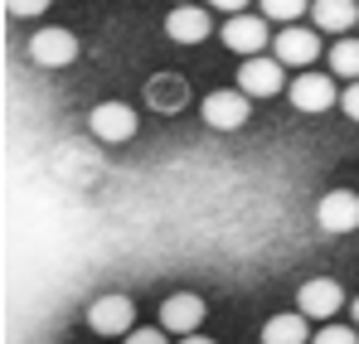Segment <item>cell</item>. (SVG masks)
<instances>
[{
  "label": "cell",
  "mask_w": 359,
  "mask_h": 344,
  "mask_svg": "<svg viewBox=\"0 0 359 344\" xmlns=\"http://www.w3.org/2000/svg\"><path fill=\"white\" fill-rule=\"evenodd\" d=\"M287 97L292 107L306 116H320L330 107H340V88H335V73H316V68H301V78L287 83Z\"/></svg>",
  "instance_id": "1"
},
{
  "label": "cell",
  "mask_w": 359,
  "mask_h": 344,
  "mask_svg": "<svg viewBox=\"0 0 359 344\" xmlns=\"http://www.w3.org/2000/svg\"><path fill=\"white\" fill-rule=\"evenodd\" d=\"M88 330L93 335H131L136 330V301L131 296H121V291H107V296H97L93 305H88Z\"/></svg>",
  "instance_id": "2"
},
{
  "label": "cell",
  "mask_w": 359,
  "mask_h": 344,
  "mask_svg": "<svg viewBox=\"0 0 359 344\" xmlns=\"http://www.w3.org/2000/svg\"><path fill=\"white\" fill-rule=\"evenodd\" d=\"M199 116L214 131H238V126H248V116H252V97L243 88H219V92H209L199 102Z\"/></svg>",
  "instance_id": "3"
},
{
  "label": "cell",
  "mask_w": 359,
  "mask_h": 344,
  "mask_svg": "<svg viewBox=\"0 0 359 344\" xmlns=\"http://www.w3.org/2000/svg\"><path fill=\"white\" fill-rule=\"evenodd\" d=\"M238 88L248 92V97H277V92L287 88V63H282L277 54H252V58H243Z\"/></svg>",
  "instance_id": "4"
},
{
  "label": "cell",
  "mask_w": 359,
  "mask_h": 344,
  "mask_svg": "<svg viewBox=\"0 0 359 344\" xmlns=\"http://www.w3.org/2000/svg\"><path fill=\"white\" fill-rule=\"evenodd\" d=\"M219 39L233 49V54L252 58V54H267V44H272V29H267V15H229L224 20V29H219Z\"/></svg>",
  "instance_id": "5"
},
{
  "label": "cell",
  "mask_w": 359,
  "mask_h": 344,
  "mask_svg": "<svg viewBox=\"0 0 359 344\" xmlns=\"http://www.w3.org/2000/svg\"><path fill=\"white\" fill-rule=\"evenodd\" d=\"M25 49H29V58H34L39 68H68V63L78 58V34L63 29V25H44V29L29 34Z\"/></svg>",
  "instance_id": "6"
},
{
  "label": "cell",
  "mask_w": 359,
  "mask_h": 344,
  "mask_svg": "<svg viewBox=\"0 0 359 344\" xmlns=\"http://www.w3.org/2000/svg\"><path fill=\"white\" fill-rule=\"evenodd\" d=\"M136 126H141V116H136V107H126V102H97V107L88 112V131H93L97 141H107V146L131 141Z\"/></svg>",
  "instance_id": "7"
},
{
  "label": "cell",
  "mask_w": 359,
  "mask_h": 344,
  "mask_svg": "<svg viewBox=\"0 0 359 344\" xmlns=\"http://www.w3.org/2000/svg\"><path fill=\"white\" fill-rule=\"evenodd\" d=\"M297 310L306 320H335L345 310V291H340L335 277H316V282H306L297 291Z\"/></svg>",
  "instance_id": "8"
},
{
  "label": "cell",
  "mask_w": 359,
  "mask_h": 344,
  "mask_svg": "<svg viewBox=\"0 0 359 344\" xmlns=\"http://www.w3.org/2000/svg\"><path fill=\"white\" fill-rule=\"evenodd\" d=\"M316 223L320 233H355L359 228V194L350 189H330V194H320V204H316Z\"/></svg>",
  "instance_id": "9"
},
{
  "label": "cell",
  "mask_w": 359,
  "mask_h": 344,
  "mask_svg": "<svg viewBox=\"0 0 359 344\" xmlns=\"http://www.w3.org/2000/svg\"><path fill=\"white\" fill-rule=\"evenodd\" d=\"M204 315H209L204 296H194V291H175V296L161 305V330H170V335H194V330L204 325Z\"/></svg>",
  "instance_id": "10"
},
{
  "label": "cell",
  "mask_w": 359,
  "mask_h": 344,
  "mask_svg": "<svg viewBox=\"0 0 359 344\" xmlns=\"http://www.w3.org/2000/svg\"><path fill=\"white\" fill-rule=\"evenodd\" d=\"M272 54L282 58L287 68H316V58H320V39H316V29L287 25L282 34H272Z\"/></svg>",
  "instance_id": "11"
},
{
  "label": "cell",
  "mask_w": 359,
  "mask_h": 344,
  "mask_svg": "<svg viewBox=\"0 0 359 344\" xmlns=\"http://www.w3.org/2000/svg\"><path fill=\"white\" fill-rule=\"evenodd\" d=\"M146 107L156 116H175L189 107V83L180 78V73H156L151 83H146Z\"/></svg>",
  "instance_id": "12"
},
{
  "label": "cell",
  "mask_w": 359,
  "mask_h": 344,
  "mask_svg": "<svg viewBox=\"0 0 359 344\" xmlns=\"http://www.w3.org/2000/svg\"><path fill=\"white\" fill-rule=\"evenodd\" d=\"M165 34H170L175 44H204V39L214 34V15L199 10L194 0H189V5H175L170 20H165Z\"/></svg>",
  "instance_id": "13"
},
{
  "label": "cell",
  "mask_w": 359,
  "mask_h": 344,
  "mask_svg": "<svg viewBox=\"0 0 359 344\" xmlns=\"http://www.w3.org/2000/svg\"><path fill=\"white\" fill-rule=\"evenodd\" d=\"M311 25L320 34H350L359 25V0H311Z\"/></svg>",
  "instance_id": "14"
},
{
  "label": "cell",
  "mask_w": 359,
  "mask_h": 344,
  "mask_svg": "<svg viewBox=\"0 0 359 344\" xmlns=\"http://www.w3.org/2000/svg\"><path fill=\"white\" fill-rule=\"evenodd\" d=\"M311 340V320L301 310H287V315H272L262 325V344H306Z\"/></svg>",
  "instance_id": "15"
},
{
  "label": "cell",
  "mask_w": 359,
  "mask_h": 344,
  "mask_svg": "<svg viewBox=\"0 0 359 344\" xmlns=\"http://www.w3.org/2000/svg\"><path fill=\"white\" fill-rule=\"evenodd\" d=\"M330 73L335 78H359V39H335V49H330Z\"/></svg>",
  "instance_id": "16"
},
{
  "label": "cell",
  "mask_w": 359,
  "mask_h": 344,
  "mask_svg": "<svg viewBox=\"0 0 359 344\" xmlns=\"http://www.w3.org/2000/svg\"><path fill=\"white\" fill-rule=\"evenodd\" d=\"M257 5H262V15L277 20V25H297L301 15L311 10V0H257Z\"/></svg>",
  "instance_id": "17"
},
{
  "label": "cell",
  "mask_w": 359,
  "mask_h": 344,
  "mask_svg": "<svg viewBox=\"0 0 359 344\" xmlns=\"http://www.w3.org/2000/svg\"><path fill=\"white\" fill-rule=\"evenodd\" d=\"M311 344H359V335L350 330V325H325V330L311 335Z\"/></svg>",
  "instance_id": "18"
},
{
  "label": "cell",
  "mask_w": 359,
  "mask_h": 344,
  "mask_svg": "<svg viewBox=\"0 0 359 344\" xmlns=\"http://www.w3.org/2000/svg\"><path fill=\"white\" fill-rule=\"evenodd\" d=\"M5 5H10L15 20H39V15L49 10V0H5Z\"/></svg>",
  "instance_id": "19"
},
{
  "label": "cell",
  "mask_w": 359,
  "mask_h": 344,
  "mask_svg": "<svg viewBox=\"0 0 359 344\" xmlns=\"http://www.w3.org/2000/svg\"><path fill=\"white\" fill-rule=\"evenodd\" d=\"M165 335H170V330H156V325H136V330L126 335V344H170Z\"/></svg>",
  "instance_id": "20"
},
{
  "label": "cell",
  "mask_w": 359,
  "mask_h": 344,
  "mask_svg": "<svg viewBox=\"0 0 359 344\" xmlns=\"http://www.w3.org/2000/svg\"><path fill=\"white\" fill-rule=\"evenodd\" d=\"M340 112L350 116V121H359V78L345 88V92H340Z\"/></svg>",
  "instance_id": "21"
},
{
  "label": "cell",
  "mask_w": 359,
  "mask_h": 344,
  "mask_svg": "<svg viewBox=\"0 0 359 344\" xmlns=\"http://www.w3.org/2000/svg\"><path fill=\"white\" fill-rule=\"evenodd\" d=\"M209 5H214V10H224V15H243L252 0H209Z\"/></svg>",
  "instance_id": "22"
},
{
  "label": "cell",
  "mask_w": 359,
  "mask_h": 344,
  "mask_svg": "<svg viewBox=\"0 0 359 344\" xmlns=\"http://www.w3.org/2000/svg\"><path fill=\"white\" fill-rule=\"evenodd\" d=\"M180 344H214V340H209V335H199V330H194V335H180Z\"/></svg>",
  "instance_id": "23"
},
{
  "label": "cell",
  "mask_w": 359,
  "mask_h": 344,
  "mask_svg": "<svg viewBox=\"0 0 359 344\" xmlns=\"http://www.w3.org/2000/svg\"><path fill=\"white\" fill-rule=\"evenodd\" d=\"M350 320H355V325H359V296H355V305H350Z\"/></svg>",
  "instance_id": "24"
},
{
  "label": "cell",
  "mask_w": 359,
  "mask_h": 344,
  "mask_svg": "<svg viewBox=\"0 0 359 344\" xmlns=\"http://www.w3.org/2000/svg\"><path fill=\"white\" fill-rule=\"evenodd\" d=\"M180 5H189V0H180Z\"/></svg>",
  "instance_id": "25"
}]
</instances>
